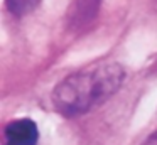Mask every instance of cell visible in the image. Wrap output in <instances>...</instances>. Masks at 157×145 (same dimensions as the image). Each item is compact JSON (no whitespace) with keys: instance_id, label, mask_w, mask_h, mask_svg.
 Instances as JSON below:
<instances>
[{"instance_id":"cell-1","label":"cell","mask_w":157,"mask_h":145,"mask_svg":"<svg viewBox=\"0 0 157 145\" xmlns=\"http://www.w3.org/2000/svg\"><path fill=\"white\" fill-rule=\"evenodd\" d=\"M125 69L113 61H100L66 76L52 90V106L63 116H78L105 103L125 81Z\"/></svg>"},{"instance_id":"cell-2","label":"cell","mask_w":157,"mask_h":145,"mask_svg":"<svg viewBox=\"0 0 157 145\" xmlns=\"http://www.w3.org/2000/svg\"><path fill=\"white\" fill-rule=\"evenodd\" d=\"M39 130L31 118H17L5 125L4 145H37Z\"/></svg>"},{"instance_id":"cell-3","label":"cell","mask_w":157,"mask_h":145,"mask_svg":"<svg viewBox=\"0 0 157 145\" xmlns=\"http://www.w3.org/2000/svg\"><path fill=\"white\" fill-rule=\"evenodd\" d=\"M42 0H5V5L10 10V13L17 17H24L29 15L31 12H34Z\"/></svg>"},{"instance_id":"cell-4","label":"cell","mask_w":157,"mask_h":145,"mask_svg":"<svg viewBox=\"0 0 157 145\" xmlns=\"http://www.w3.org/2000/svg\"><path fill=\"white\" fill-rule=\"evenodd\" d=\"M144 145H157V133H154L149 140H145V143H144Z\"/></svg>"}]
</instances>
